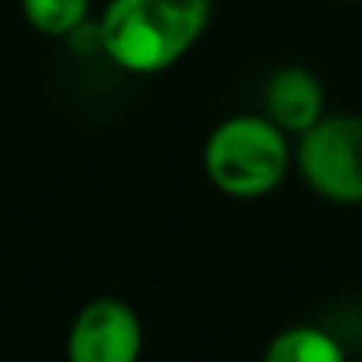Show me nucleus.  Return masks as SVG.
I'll return each instance as SVG.
<instances>
[{
    "label": "nucleus",
    "mask_w": 362,
    "mask_h": 362,
    "mask_svg": "<svg viewBox=\"0 0 362 362\" xmlns=\"http://www.w3.org/2000/svg\"><path fill=\"white\" fill-rule=\"evenodd\" d=\"M210 0H108L95 23L99 51L127 74H163L200 42Z\"/></svg>",
    "instance_id": "nucleus-1"
},
{
    "label": "nucleus",
    "mask_w": 362,
    "mask_h": 362,
    "mask_svg": "<svg viewBox=\"0 0 362 362\" xmlns=\"http://www.w3.org/2000/svg\"><path fill=\"white\" fill-rule=\"evenodd\" d=\"M293 163L289 140L267 115H232L204 144V169L226 197L255 200L276 191Z\"/></svg>",
    "instance_id": "nucleus-2"
},
{
    "label": "nucleus",
    "mask_w": 362,
    "mask_h": 362,
    "mask_svg": "<svg viewBox=\"0 0 362 362\" xmlns=\"http://www.w3.org/2000/svg\"><path fill=\"white\" fill-rule=\"evenodd\" d=\"M299 175L334 204H362V115H325L296 144Z\"/></svg>",
    "instance_id": "nucleus-3"
},
{
    "label": "nucleus",
    "mask_w": 362,
    "mask_h": 362,
    "mask_svg": "<svg viewBox=\"0 0 362 362\" xmlns=\"http://www.w3.org/2000/svg\"><path fill=\"white\" fill-rule=\"evenodd\" d=\"M144 327L127 302L93 299L76 312L67 334V362H137Z\"/></svg>",
    "instance_id": "nucleus-4"
},
{
    "label": "nucleus",
    "mask_w": 362,
    "mask_h": 362,
    "mask_svg": "<svg viewBox=\"0 0 362 362\" xmlns=\"http://www.w3.org/2000/svg\"><path fill=\"white\" fill-rule=\"evenodd\" d=\"M267 118L283 134H302L325 118V86L308 67H280L264 86Z\"/></svg>",
    "instance_id": "nucleus-5"
},
{
    "label": "nucleus",
    "mask_w": 362,
    "mask_h": 362,
    "mask_svg": "<svg viewBox=\"0 0 362 362\" xmlns=\"http://www.w3.org/2000/svg\"><path fill=\"white\" fill-rule=\"evenodd\" d=\"M264 362H346V353L340 340L325 327L296 325L270 340Z\"/></svg>",
    "instance_id": "nucleus-6"
},
{
    "label": "nucleus",
    "mask_w": 362,
    "mask_h": 362,
    "mask_svg": "<svg viewBox=\"0 0 362 362\" xmlns=\"http://www.w3.org/2000/svg\"><path fill=\"white\" fill-rule=\"evenodd\" d=\"M93 0H19L25 23L51 38H70L86 25Z\"/></svg>",
    "instance_id": "nucleus-7"
},
{
    "label": "nucleus",
    "mask_w": 362,
    "mask_h": 362,
    "mask_svg": "<svg viewBox=\"0 0 362 362\" xmlns=\"http://www.w3.org/2000/svg\"><path fill=\"white\" fill-rule=\"evenodd\" d=\"M353 4H362V0H353Z\"/></svg>",
    "instance_id": "nucleus-8"
}]
</instances>
